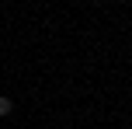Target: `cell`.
Instances as JSON below:
<instances>
[{
	"label": "cell",
	"mask_w": 132,
	"mask_h": 129,
	"mask_svg": "<svg viewBox=\"0 0 132 129\" xmlns=\"http://www.w3.org/2000/svg\"><path fill=\"white\" fill-rule=\"evenodd\" d=\"M11 112H14V101H11L7 94H0V119H4V115H11Z\"/></svg>",
	"instance_id": "6da1fadb"
}]
</instances>
